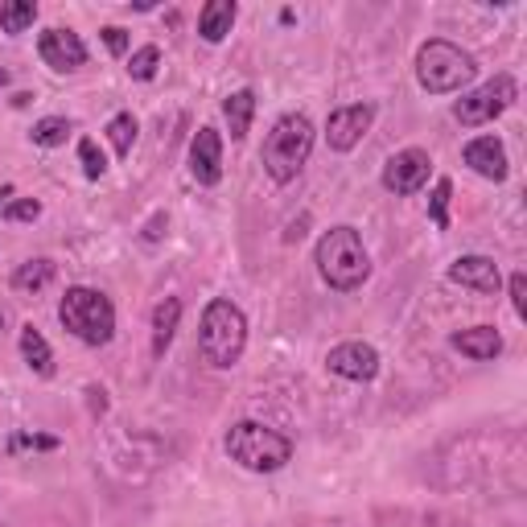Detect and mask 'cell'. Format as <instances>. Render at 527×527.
Listing matches in <instances>:
<instances>
[{"mask_svg": "<svg viewBox=\"0 0 527 527\" xmlns=\"http://www.w3.org/2000/svg\"><path fill=\"white\" fill-rule=\"evenodd\" d=\"M515 95H519L515 79L511 75H495L490 83H482L478 91L462 95L458 108H453V116H458L462 128H482V124H490L495 116H503L511 103H515Z\"/></svg>", "mask_w": 527, "mask_h": 527, "instance_id": "cell-7", "label": "cell"}, {"mask_svg": "<svg viewBox=\"0 0 527 527\" xmlns=\"http://www.w3.org/2000/svg\"><path fill=\"white\" fill-rule=\"evenodd\" d=\"M5 87H9V70H5V66H0V91H5Z\"/></svg>", "mask_w": 527, "mask_h": 527, "instance_id": "cell-32", "label": "cell"}, {"mask_svg": "<svg viewBox=\"0 0 527 527\" xmlns=\"http://www.w3.org/2000/svg\"><path fill=\"white\" fill-rule=\"evenodd\" d=\"M453 350H462L466 359L474 363H490V359H499L503 355V334L495 326H470V330H458L449 338Z\"/></svg>", "mask_w": 527, "mask_h": 527, "instance_id": "cell-15", "label": "cell"}, {"mask_svg": "<svg viewBox=\"0 0 527 527\" xmlns=\"http://www.w3.org/2000/svg\"><path fill=\"white\" fill-rule=\"evenodd\" d=\"M474 75H478L474 54L445 42V38H433L416 50V83L429 95H453V91L470 87Z\"/></svg>", "mask_w": 527, "mask_h": 527, "instance_id": "cell-4", "label": "cell"}, {"mask_svg": "<svg viewBox=\"0 0 527 527\" xmlns=\"http://www.w3.org/2000/svg\"><path fill=\"white\" fill-rule=\"evenodd\" d=\"M5 198H13V186H0V202H5Z\"/></svg>", "mask_w": 527, "mask_h": 527, "instance_id": "cell-33", "label": "cell"}, {"mask_svg": "<svg viewBox=\"0 0 527 527\" xmlns=\"http://www.w3.org/2000/svg\"><path fill=\"white\" fill-rule=\"evenodd\" d=\"M429 169H433V157L425 149H400L388 165H383V190L408 198L429 182Z\"/></svg>", "mask_w": 527, "mask_h": 527, "instance_id": "cell-8", "label": "cell"}, {"mask_svg": "<svg viewBox=\"0 0 527 527\" xmlns=\"http://www.w3.org/2000/svg\"><path fill=\"white\" fill-rule=\"evenodd\" d=\"M21 449H58V437H42V433H17L9 441V453H21Z\"/></svg>", "mask_w": 527, "mask_h": 527, "instance_id": "cell-28", "label": "cell"}, {"mask_svg": "<svg viewBox=\"0 0 527 527\" xmlns=\"http://www.w3.org/2000/svg\"><path fill=\"white\" fill-rule=\"evenodd\" d=\"M511 305H515V318H527V276L523 272L511 276Z\"/></svg>", "mask_w": 527, "mask_h": 527, "instance_id": "cell-29", "label": "cell"}, {"mask_svg": "<svg viewBox=\"0 0 527 527\" xmlns=\"http://www.w3.org/2000/svg\"><path fill=\"white\" fill-rule=\"evenodd\" d=\"M58 322H62V330H70L87 346H108L116 338V305L99 289L75 285L58 301Z\"/></svg>", "mask_w": 527, "mask_h": 527, "instance_id": "cell-6", "label": "cell"}, {"mask_svg": "<svg viewBox=\"0 0 527 527\" xmlns=\"http://www.w3.org/2000/svg\"><path fill=\"white\" fill-rule=\"evenodd\" d=\"M449 198H453V182L441 178L433 186V194H429V219H433L437 231H449Z\"/></svg>", "mask_w": 527, "mask_h": 527, "instance_id": "cell-24", "label": "cell"}, {"mask_svg": "<svg viewBox=\"0 0 527 527\" xmlns=\"http://www.w3.org/2000/svg\"><path fill=\"white\" fill-rule=\"evenodd\" d=\"M326 367L350 383H371L379 375V350L371 342H338L326 355Z\"/></svg>", "mask_w": 527, "mask_h": 527, "instance_id": "cell-10", "label": "cell"}, {"mask_svg": "<svg viewBox=\"0 0 527 527\" xmlns=\"http://www.w3.org/2000/svg\"><path fill=\"white\" fill-rule=\"evenodd\" d=\"M313 260H318V272H322V280L334 293H355L371 276V256H367L363 235L355 227H330L318 239Z\"/></svg>", "mask_w": 527, "mask_h": 527, "instance_id": "cell-2", "label": "cell"}, {"mask_svg": "<svg viewBox=\"0 0 527 527\" xmlns=\"http://www.w3.org/2000/svg\"><path fill=\"white\" fill-rule=\"evenodd\" d=\"M178 322H182V301L178 297H165L157 309H153V355L165 359V350L178 334Z\"/></svg>", "mask_w": 527, "mask_h": 527, "instance_id": "cell-18", "label": "cell"}, {"mask_svg": "<svg viewBox=\"0 0 527 527\" xmlns=\"http://www.w3.org/2000/svg\"><path fill=\"white\" fill-rule=\"evenodd\" d=\"M223 116H227V128H231V140H243L252 128V116H256V91L243 87L235 95L223 99Z\"/></svg>", "mask_w": 527, "mask_h": 527, "instance_id": "cell-19", "label": "cell"}, {"mask_svg": "<svg viewBox=\"0 0 527 527\" xmlns=\"http://www.w3.org/2000/svg\"><path fill=\"white\" fill-rule=\"evenodd\" d=\"M38 54L58 75H70V70H79L87 62V46L75 29H46L38 38Z\"/></svg>", "mask_w": 527, "mask_h": 527, "instance_id": "cell-12", "label": "cell"}, {"mask_svg": "<svg viewBox=\"0 0 527 527\" xmlns=\"http://www.w3.org/2000/svg\"><path fill=\"white\" fill-rule=\"evenodd\" d=\"M227 458L252 474H276L293 462V441L256 420H239L227 433Z\"/></svg>", "mask_w": 527, "mask_h": 527, "instance_id": "cell-5", "label": "cell"}, {"mask_svg": "<svg viewBox=\"0 0 527 527\" xmlns=\"http://www.w3.org/2000/svg\"><path fill=\"white\" fill-rule=\"evenodd\" d=\"M21 359L29 363L33 375H42V379L54 375V350H50V342L42 338L38 326H21Z\"/></svg>", "mask_w": 527, "mask_h": 527, "instance_id": "cell-17", "label": "cell"}, {"mask_svg": "<svg viewBox=\"0 0 527 527\" xmlns=\"http://www.w3.org/2000/svg\"><path fill=\"white\" fill-rule=\"evenodd\" d=\"M235 17H239L235 0H210V5H202V13H198V33H202V42L219 46L227 33H231Z\"/></svg>", "mask_w": 527, "mask_h": 527, "instance_id": "cell-16", "label": "cell"}, {"mask_svg": "<svg viewBox=\"0 0 527 527\" xmlns=\"http://www.w3.org/2000/svg\"><path fill=\"white\" fill-rule=\"evenodd\" d=\"M66 136H70V120H62V116H46L33 124V145H42V149L66 145Z\"/></svg>", "mask_w": 527, "mask_h": 527, "instance_id": "cell-23", "label": "cell"}, {"mask_svg": "<svg viewBox=\"0 0 527 527\" xmlns=\"http://www.w3.org/2000/svg\"><path fill=\"white\" fill-rule=\"evenodd\" d=\"M190 173L198 186H219L223 182V136L219 128L202 124L190 140Z\"/></svg>", "mask_w": 527, "mask_h": 527, "instance_id": "cell-11", "label": "cell"}, {"mask_svg": "<svg viewBox=\"0 0 527 527\" xmlns=\"http://www.w3.org/2000/svg\"><path fill=\"white\" fill-rule=\"evenodd\" d=\"M198 350L215 371H231L243 359V350H248V318H243V309L235 301L215 297L202 309Z\"/></svg>", "mask_w": 527, "mask_h": 527, "instance_id": "cell-1", "label": "cell"}, {"mask_svg": "<svg viewBox=\"0 0 527 527\" xmlns=\"http://www.w3.org/2000/svg\"><path fill=\"white\" fill-rule=\"evenodd\" d=\"M42 215V202L38 198H17L5 206V223H33Z\"/></svg>", "mask_w": 527, "mask_h": 527, "instance_id": "cell-27", "label": "cell"}, {"mask_svg": "<svg viewBox=\"0 0 527 527\" xmlns=\"http://www.w3.org/2000/svg\"><path fill=\"white\" fill-rule=\"evenodd\" d=\"M309 153H313V124H309V116L289 112V116H280L272 124L264 149H260V161H264L268 178L285 186V182H293L297 173L305 169Z\"/></svg>", "mask_w": 527, "mask_h": 527, "instance_id": "cell-3", "label": "cell"}, {"mask_svg": "<svg viewBox=\"0 0 527 527\" xmlns=\"http://www.w3.org/2000/svg\"><path fill=\"white\" fill-rule=\"evenodd\" d=\"M108 140H112L116 157H128V153H132V145H136V116H132V112L112 116V124H108Z\"/></svg>", "mask_w": 527, "mask_h": 527, "instance_id": "cell-22", "label": "cell"}, {"mask_svg": "<svg viewBox=\"0 0 527 527\" xmlns=\"http://www.w3.org/2000/svg\"><path fill=\"white\" fill-rule=\"evenodd\" d=\"M462 157H466V165L478 173V178H486V182H503L507 173H511L507 149H503L499 136H474Z\"/></svg>", "mask_w": 527, "mask_h": 527, "instance_id": "cell-14", "label": "cell"}, {"mask_svg": "<svg viewBox=\"0 0 527 527\" xmlns=\"http://www.w3.org/2000/svg\"><path fill=\"white\" fill-rule=\"evenodd\" d=\"M79 161H83V173H87L91 182H99L103 173H108V157L99 153L95 140H79Z\"/></svg>", "mask_w": 527, "mask_h": 527, "instance_id": "cell-26", "label": "cell"}, {"mask_svg": "<svg viewBox=\"0 0 527 527\" xmlns=\"http://www.w3.org/2000/svg\"><path fill=\"white\" fill-rule=\"evenodd\" d=\"M157 66H161V50H157V46H140V50L132 54V62H128V75H132L136 83H149V79L157 75Z\"/></svg>", "mask_w": 527, "mask_h": 527, "instance_id": "cell-25", "label": "cell"}, {"mask_svg": "<svg viewBox=\"0 0 527 527\" xmlns=\"http://www.w3.org/2000/svg\"><path fill=\"white\" fill-rule=\"evenodd\" d=\"M449 280L453 285H462V289L482 293V297H495L499 285H503V272L490 256H458L449 264Z\"/></svg>", "mask_w": 527, "mask_h": 527, "instance_id": "cell-13", "label": "cell"}, {"mask_svg": "<svg viewBox=\"0 0 527 527\" xmlns=\"http://www.w3.org/2000/svg\"><path fill=\"white\" fill-rule=\"evenodd\" d=\"M33 21H38V5H33V0H9V5H0V29L5 33H25Z\"/></svg>", "mask_w": 527, "mask_h": 527, "instance_id": "cell-21", "label": "cell"}, {"mask_svg": "<svg viewBox=\"0 0 527 527\" xmlns=\"http://www.w3.org/2000/svg\"><path fill=\"white\" fill-rule=\"evenodd\" d=\"M165 227H169V215H165V210H157V215L145 223V235H140V239H145V243H157V239L165 235Z\"/></svg>", "mask_w": 527, "mask_h": 527, "instance_id": "cell-31", "label": "cell"}, {"mask_svg": "<svg viewBox=\"0 0 527 527\" xmlns=\"http://www.w3.org/2000/svg\"><path fill=\"white\" fill-rule=\"evenodd\" d=\"M54 272H58V268H54V260H46V256H38V260H25V264L13 272V289L33 297V293H42V289L50 285V280H54Z\"/></svg>", "mask_w": 527, "mask_h": 527, "instance_id": "cell-20", "label": "cell"}, {"mask_svg": "<svg viewBox=\"0 0 527 527\" xmlns=\"http://www.w3.org/2000/svg\"><path fill=\"white\" fill-rule=\"evenodd\" d=\"M103 46H108L116 58H120V54H128V33H124L120 25H108V29H103Z\"/></svg>", "mask_w": 527, "mask_h": 527, "instance_id": "cell-30", "label": "cell"}, {"mask_svg": "<svg viewBox=\"0 0 527 527\" xmlns=\"http://www.w3.org/2000/svg\"><path fill=\"white\" fill-rule=\"evenodd\" d=\"M371 124H375V103H350V108L330 112V120H326L330 149L334 153H350L371 132Z\"/></svg>", "mask_w": 527, "mask_h": 527, "instance_id": "cell-9", "label": "cell"}]
</instances>
